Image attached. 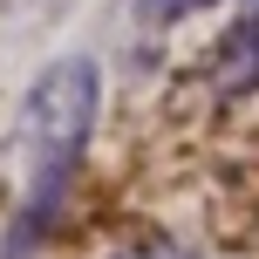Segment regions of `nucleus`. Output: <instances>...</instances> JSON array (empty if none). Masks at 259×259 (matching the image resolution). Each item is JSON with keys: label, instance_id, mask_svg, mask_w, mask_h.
Wrapping results in <instances>:
<instances>
[{"label": "nucleus", "instance_id": "f257e3e1", "mask_svg": "<svg viewBox=\"0 0 259 259\" xmlns=\"http://www.w3.org/2000/svg\"><path fill=\"white\" fill-rule=\"evenodd\" d=\"M103 62L82 48L41 62V75L21 89L7 130V259H27L55 232L82 164H89L96 123H103Z\"/></svg>", "mask_w": 259, "mask_h": 259}, {"label": "nucleus", "instance_id": "7ed1b4c3", "mask_svg": "<svg viewBox=\"0 0 259 259\" xmlns=\"http://www.w3.org/2000/svg\"><path fill=\"white\" fill-rule=\"evenodd\" d=\"M130 7V21L137 27H150V34H164V27H184V21H198L205 7H219V0H123Z\"/></svg>", "mask_w": 259, "mask_h": 259}, {"label": "nucleus", "instance_id": "f03ea898", "mask_svg": "<svg viewBox=\"0 0 259 259\" xmlns=\"http://www.w3.org/2000/svg\"><path fill=\"white\" fill-rule=\"evenodd\" d=\"M211 89L219 96H246L259 89V0H239L225 34L211 41Z\"/></svg>", "mask_w": 259, "mask_h": 259}, {"label": "nucleus", "instance_id": "20e7f679", "mask_svg": "<svg viewBox=\"0 0 259 259\" xmlns=\"http://www.w3.org/2000/svg\"><path fill=\"white\" fill-rule=\"evenodd\" d=\"M109 259H211V252L178 246V239H137V246H123V252H109Z\"/></svg>", "mask_w": 259, "mask_h": 259}]
</instances>
